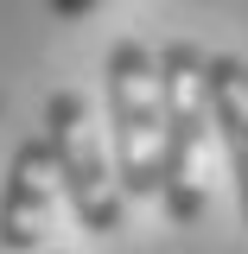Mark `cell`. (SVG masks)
<instances>
[{
    "label": "cell",
    "instance_id": "5",
    "mask_svg": "<svg viewBox=\"0 0 248 254\" xmlns=\"http://www.w3.org/2000/svg\"><path fill=\"white\" fill-rule=\"evenodd\" d=\"M210 127L223 140V159L236 172V203H242V222H248V64L236 51H210Z\"/></svg>",
    "mask_w": 248,
    "mask_h": 254
},
{
    "label": "cell",
    "instance_id": "1",
    "mask_svg": "<svg viewBox=\"0 0 248 254\" xmlns=\"http://www.w3.org/2000/svg\"><path fill=\"white\" fill-rule=\"evenodd\" d=\"M108 133H115V178H121L127 203L159 197L165 178V89H159V51L140 38H115L108 64Z\"/></svg>",
    "mask_w": 248,
    "mask_h": 254
},
{
    "label": "cell",
    "instance_id": "3",
    "mask_svg": "<svg viewBox=\"0 0 248 254\" xmlns=\"http://www.w3.org/2000/svg\"><path fill=\"white\" fill-rule=\"evenodd\" d=\"M210 51L191 45V38H172L159 45V89H165V178H159V203L172 222H197L204 216V140L217 133L210 127Z\"/></svg>",
    "mask_w": 248,
    "mask_h": 254
},
{
    "label": "cell",
    "instance_id": "4",
    "mask_svg": "<svg viewBox=\"0 0 248 254\" xmlns=\"http://www.w3.org/2000/svg\"><path fill=\"white\" fill-rule=\"evenodd\" d=\"M58 197L64 190H58L51 146H45V133H26L0 178V254H45Z\"/></svg>",
    "mask_w": 248,
    "mask_h": 254
},
{
    "label": "cell",
    "instance_id": "6",
    "mask_svg": "<svg viewBox=\"0 0 248 254\" xmlns=\"http://www.w3.org/2000/svg\"><path fill=\"white\" fill-rule=\"evenodd\" d=\"M45 6H51L58 19H89V13L102 6V0H45Z\"/></svg>",
    "mask_w": 248,
    "mask_h": 254
},
{
    "label": "cell",
    "instance_id": "2",
    "mask_svg": "<svg viewBox=\"0 0 248 254\" xmlns=\"http://www.w3.org/2000/svg\"><path fill=\"white\" fill-rule=\"evenodd\" d=\"M45 146H51V165H58V190L64 203L77 210V222L89 235H121L127 229V190L115 178V153L95 127L89 102L77 89H51L45 95Z\"/></svg>",
    "mask_w": 248,
    "mask_h": 254
},
{
    "label": "cell",
    "instance_id": "7",
    "mask_svg": "<svg viewBox=\"0 0 248 254\" xmlns=\"http://www.w3.org/2000/svg\"><path fill=\"white\" fill-rule=\"evenodd\" d=\"M51 254H58V248H51Z\"/></svg>",
    "mask_w": 248,
    "mask_h": 254
}]
</instances>
